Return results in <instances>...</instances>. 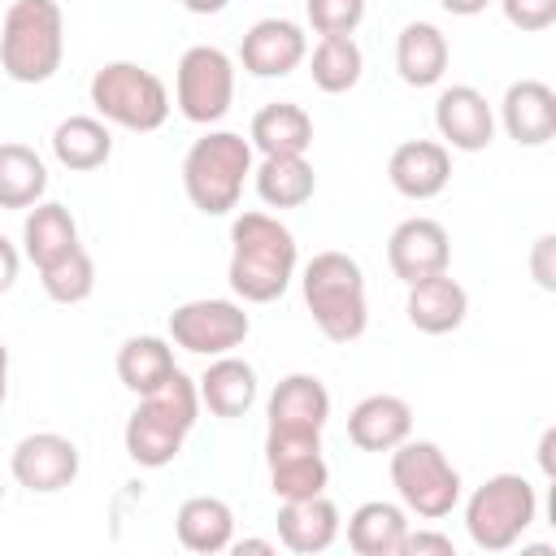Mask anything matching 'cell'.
I'll return each mask as SVG.
<instances>
[{
  "label": "cell",
  "mask_w": 556,
  "mask_h": 556,
  "mask_svg": "<svg viewBox=\"0 0 556 556\" xmlns=\"http://www.w3.org/2000/svg\"><path fill=\"white\" fill-rule=\"evenodd\" d=\"M295 235L269 213H239L230 226V291L248 304H269L295 274Z\"/></svg>",
  "instance_id": "cell-1"
},
{
  "label": "cell",
  "mask_w": 556,
  "mask_h": 556,
  "mask_svg": "<svg viewBox=\"0 0 556 556\" xmlns=\"http://www.w3.org/2000/svg\"><path fill=\"white\" fill-rule=\"evenodd\" d=\"M304 304L317 321V330L330 343H352L369 326V304H365V274L348 252H317L304 265Z\"/></svg>",
  "instance_id": "cell-2"
},
{
  "label": "cell",
  "mask_w": 556,
  "mask_h": 556,
  "mask_svg": "<svg viewBox=\"0 0 556 556\" xmlns=\"http://www.w3.org/2000/svg\"><path fill=\"white\" fill-rule=\"evenodd\" d=\"M65 56V22L56 0H13L0 26V65L13 83H48Z\"/></svg>",
  "instance_id": "cell-3"
},
{
  "label": "cell",
  "mask_w": 556,
  "mask_h": 556,
  "mask_svg": "<svg viewBox=\"0 0 556 556\" xmlns=\"http://www.w3.org/2000/svg\"><path fill=\"white\" fill-rule=\"evenodd\" d=\"M248 174H252V143L235 130H208L182 156L187 200L208 217H222L239 204Z\"/></svg>",
  "instance_id": "cell-4"
},
{
  "label": "cell",
  "mask_w": 556,
  "mask_h": 556,
  "mask_svg": "<svg viewBox=\"0 0 556 556\" xmlns=\"http://www.w3.org/2000/svg\"><path fill=\"white\" fill-rule=\"evenodd\" d=\"M91 104L104 122L122 130H161L169 117V91L165 83L135 65V61H109L91 74Z\"/></svg>",
  "instance_id": "cell-5"
},
{
  "label": "cell",
  "mask_w": 556,
  "mask_h": 556,
  "mask_svg": "<svg viewBox=\"0 0 556 556\" xmlns=\"http://www.w3.org/2000/svg\"><path fill=\"white\" fill-rule=\"evenodd\" d=\"M391 486L400 504L421 521H439L460 504V473L443 447L426 439H404L391 447Z\"/></svg>",
  "instance_id": "cell-6"
},
{
  "label": "cell",
  "mask_w": 556,
  "mask_h": 556,
  "mask_svg": "<svg viewBox=\"0 0 556 556\" xmlns=\"http://www.w3.org/2000/svg\"><path fill=\"white\" fill-rule=\"evenodd\" d=\"M539 517V495L521 473L486 478L465 504V530L482 552H508Z\"/></svg>",
  "instance_id": "cell-7"
},
{
  "label": "cell",
  "mask_w": 556,
  "mask_h": 556,
  "mask_svg": "<svg viewBox=\"0 0 556 556\" xmlns=\"http://www.w3.org/2000/svg\"><path fill=\"white\" fill-rule=\"evenodd\" d=\"M174 100H178V113L195 126L222 122L235 100V61L213 43L187 48L174 74Z\"/></svg>",
  "instance_id": "cell-8"
},
{
  "label": "cell",
  "mask_w": 556,
  "mask_h": 556,
  "mask_svg": "<svg viewBox=\"0 0 556 556\" xmlns=\"http://www.w3.org/2000/svg\"><path fill=\"white\" fill-rule=\"evenodd\" d=\"M265 465H269V491L278 500L326 495L330 469L321 456V430H269Z\"/></svg>",
  "instance_id": "cell-9"
},
{
  "label": "cell",
  "mask_w": 556,
  "mask_h": 556,
  "mask_svg": "<svg viewBox=\"0 0 556 556\" xmlns=\"http://www.w3.org/2000/svg\"><path fill=\"white\" fill-rule=\"evenodd\" d=\"M252 321L235 300H187L169 313V339L195 356H222L248 339Z\"/></svg>",
  "instance_id": "cell-10"
},
{
  "label": "cell",
  "mask_w": 556,
  "mask_h": 556,
  "mask_svg": "<svg viewBox=\"0 0 556 556\" xmlns=\"http://www.w3.org/2000/svg\"><path fill=\"white\" fill-rule=\"evenodd\" d=\"M9 465H13L17 486H26L35 495H52L78 478V447H74V439H65L56 430H39L13 447Z\"/></svg>",
  "instance_id": "cell-11"
},
{
  "label": "cell",
  "mask_w": 556,
  "mask_h": 556,
  "mask_svg": "<svg viewBox=\"0 0 556 556\" xmlns=\"http://www.w3.org/2000/svg\"><path fill=\"white\" fill-rule=\"evenodd\" d=\"M447 261H452V243H447V230L434 217H408L387 239V265L400 282L443 274Z\"/></svg>",
  "instance_id": "cell-12"
},
{
  "label": "cell",
  "mask_w": 556,
  "mask_h": 556,
  "mask_svg": "<svg viewBox=\"0 0 556 556\" xmlns=\"http://www.w3.org/2000/svg\"><path fill=\"white\" fill-rule=\"evenodd\" d=\"M434 126L439 135L456 148V152H482L495 139V113L486 104V96L469 83L443 87L434 100Z\"/></svg>",
  "instance_id": "cell-13"
},
{
  "label": "cell",
  "mask_w": 556,
  "mask_h": 556,
  "mask_svg": "<svg viewBox=\"0 0 556 556\" xmlns=\"http://www.w3.org/2000/svg\"><path fill=\"white\" fill-rule=\"evenodd\" d=\"M304 56H308V39L287 17H261L239 43V61L256 78H287Z\"/></svg>",
  "instance_id": "cell-14"
},
{
  "label": "cell",
  "mask_w": 556,
  "mask_h": 556,
  "mask_svg": "<svg viewBox=\"0 0 556 556\" xmlns=\"http://www.w3.org/2000/svg\"><path fill=\"white\" fill-rule=\"evenodd\" d=\"M387 178L408 200H434L452 178V152L439 139H408L391 152Z\"/></svg>",
  "instance_id": "cell-15"
},
{
  "label": "cell",
  "mask_w": 556,
  "mask_h": 556,
  "mask_svg": "<svg viewBox=\"0 0 556 556\" xmlns=\"http://www.w3.org/2000/svg\"><path fill=\"white\" fill-rule=\"evenodd\" d=\"M500 117H504L508 139H517L521 148H539L556 135V91L539 78H521L504 91Z\"/></svg>",
  "instance_id": "cell-16"
},
{
  "label": "cell",
  "mask_w": 556,
  "mask_h": 556,
  "mask_svg": "<svg viewBox=\"0 0 556 556\" xmlns=\"http://www.w3.org/2000/svg\"><path fill=\"white\" fill-rule=\"evenodd\" d=\"M408 321L421 330V334H447L465 321L469 313V295L465 287L443 269V274H430V278H417L408 282Z\"/></svg>",
  "instance_id": "cell-17"
},
{
  "label": "cell",
  "mask_w": 556,
  "mask_h": 556,
  "mask_svg": "<svg viewBox=\"0 0 556 556\" xmlns=\"http://www.w3.org/2000/svg\"><path fill=\"white\" fill-rule=\"evenodd\" d=\"M413 434V408L400 395H365L348 413V439L361 452H391Z\"/></svg>",
  "instance_id": "cell-18"
},
{
  "label": "cell",
  "mask_w": 556,
  "mask_h": 556,
  "mask_svg": "<svg viewBox=\"0 0 556 556\" xmlns=\"http://www.w3.org/2000/svg\"><path fill=\"white\" fill-rule=\"evenodd\" d=\"M330 421V391L313 374H287L269 395V430H321Z\"/></svg>",
  "instance_id": "cell-19"
},
{
  "label": "cell",
  "mask_w": 556,
  "mask_h": 556,
  "mask_svg": "<svg viewBox=\"0 0 556 556\" xmlns=\"http://www.w3.org/2000/svg\"><path fill=\"white\" fill-rule=\"evenodd\" d=\"M278 539H282V547H291L300 556L326 552L339 539V508L326 495L282 500V508H278Z\"/></svg>",
  "instance_id": "cell-20"
},
{
  "label": "cell",
  "mask_w": 556,
  "mask_h": 556,
  "mask_svg": "<svg viewBox=\"0 0 556 556\" xmlns=\"http://www.w3.org/2000/svg\"><path fill=\"white\" fill-rule=\"evenodd\" d=\"M182 439L187 430L178 421H169L161 408H152L148 400H139V408L126 417V430H122V443H126V456L143 469H161L169 465L178 452H182Z\"/></svg>",
  "instance_id": "cell-21"
},
{
  "label": "cell",
  "mask_w": 556,
  "mask_h": 556,
  "mask_svg": "<svg viewBox=\"0 0 556 556\" xmlns=\"http://www.w3.org/2000/svg\"><path fill=\"white\" fill-rule=\"evenodd\" d=\"M174 530H178V543L187 552L213 556V552H226L235 543V513L217 495H191V500L178 504Z\"/></svg>",
  "instance_id": "cell-22"
},
{
  "label": "cell",
  "mask_w": 556,
  "mask_h": 556,
  "mask_svg": "<svg viewBox=\"0 0 556 556\" xmlns=\"http://www.w3.org/2000/svg\"><path fill=\"white\" fill-rule=\"evenodd\" d=\"M195 387H200V404L213 417H243L256 404V369L226 352L200 374Z\"/></svg>",
  "instance_id": "cell-23"
},
{
  "label": "cell",
  "mask_w": 556,
  "mask_h": 556,
  "mask_svg": "<svg viewBox=\"0 0 556 556\" xmlns=\"http://www.w3.org/2000/svg\"><path fill=\"white\" fill-rule=\"evenodd\" d=\"M261 156H304L313 143V117L291 104V100H274L252 117V139H248Z\"/></svg>",
  "instance_id": "cell-24"
},
{
  "label": "cell",
  "mask_w": 556,
  "mask_h": 556,
  "mask_svg": "<svg viewBox=\"0 0 556 556\" xmlns=\"http://www.w3.org/2000/svg\"><path fill=\"white\" fill-rule=\"evenodd\" d=\"M408 534V513L387 500H365L348 517V547L356 556H400Z\"/></svg>",
  "instance_id": "cell-25"
},
{
  "label": "cell",
  "mask_w": 556,
  "mask_h": 556,
  "mask_svg": "<svg viewBox=\"0 0 556 556\" xmlns=\"http://www.w3.org/2000/svg\"><path fill=\"white\" fill-rule=\"evenodd\" d=\"M395 70L408 87H434L447 70V39L434 22H408L395 39Z\"/></svg>",
  "instance_id": "cell-26"
},
{
  "label": "cell",
  "mask_w": 556,
  "mask_h": 556,
  "mask_svg": "<svg viewBox=\"0 0 556 556\" xmlns=\"http://www.w3.org/2000/svg\"><path fill=\"white\" fill-rule=\"evenodd\" d=\"M70 248H78V226H74L70 208L65 204H52V200L30 204L26 226H22V252H26V261H35V269H43L56 256H65Z\"/></svg>",
  "instance_id": "cell-27"
},
{
  "label": "cell",
  "mask_w": 556,
  "mask_h": 556,
  "mask_svg": "<svg viewBox=\"0 0 556 556\" xmlns=\"http://www.w3.org/2000/svg\"><path fill=\"white\" fill-rule=\"evenodd\" d=\"M109 152H113V135H109V126L100 117L74 113L65 122H56V130H52V156L65 169H78V174L100 169L109 161Z\"/></svg>",
  "instance_id": "cell-28"
},
{
  "label": "cell",
  "mask_w": 556,
  "mask_h": 556,
  "mask_svg": "<svg viewBox=\"0 0 556 556\" xmlns=\"http://www.w3.org/2000/svg\"><path fill=\"white\" fill-rule=\"evenodd\" d=\"M252 178H256V195L269 208H300L317 191V174L304 156H261Z\"/></svg>",
  "instance_id": "cell-29"
},
{
  "label": "cell",
  "mask_w": 556,
  "mask_h": 556,
  "mask_svg": "<svg viewBox=\"0 0 556 556\" xmlns=\"http://www.w3.org/2000/svg\"><path fill=\"white\" fill-rule=\"evenodd\" d=\"M174 369H178V365H174V348H169L165 339H156V334H135V339H126V343L117 348V378H122L135 395L156 391Z\"/></svg>",
  "instance_id": "cell-30"
},
{
  "label": "cell",
  "mask_w": 556,
  "mask_h": 556,
  "mask_svg": "<svg viewBox=\"0 0 556 556\" xmlns=\"http://www.w3.org/2000/svg\"><path fill=\"white\" fill-rule=\"evenodd\" d=\"M48 191V169L35 148L0 143V208H30Z\"/></svg>",
  "instance_id": "cell-31"
},
{
  "label": "cell",
  "mask_w": 556,
  "mask_h": 556,
  "mask_svg": "<svg viewBox=\"0 0 556 556\" xmlns=\"http://www.w3.org/2000/svg\"><path fill=\"white\" fill-rule=\"evenodd\" d=\"M361 70H365V56L352 35H321V43L313 48V61H308V74H313L317 91H326V96L352 91L361 83Z\"/></svg>",
  "instance_id": "cell-32"
},
{
  "label": "cell",
  "mask_w": 556,
  "mask_h": 556,
  "mask_svg": "<svg viewBox=\"0 0 556 556\" xmlns=\"http://www.w3.org/2000/svg\"><path fill=\"white\" fill-rule=\"evenodd\" d=\"M39 282L43 291L56 300V304H83L91 291H96V265L87 256V248H70L65 256H56L52 265L39 269Z\"/></svg>",
  "instance_id": "cell-33"
},
{
  "label": "cell",
  "mask_w": 556,
  "mask_h": 556,
  "mask_svg": "<svg viewBox=\"0 0 556 556\" xmlns=\"http://www.w3.org/2000/svg\"><path fill=\"white\" fill-rule=\"evenodd\" d=\"M304 13L317 35H352L365 17V0H304Z\"/></svg>",
  "instance_id": "cell-34"
},
{
  "label": "cell",
  "mask_w": 556,
  "mask_h": 556,
  "mask_svg": "<svg viewBox=\"0 0 556 556\" xmlns=\"http://www.w3.org/2000/svg\"><path fill=\"white\" fill-rule=\"evenodd\" d=\"M500 9L517 30H530V35L556 22V0H500Z\"/></svg>",
  "instance_id": "cell-35"
},
{
  "label": "cell",
  "mask_w": 556,
  "mask_h": 556,
  "mask_svg": "<svg viewBox=\"0 0 556 556\" xmlns=\"http://www.w3.org/2000/svg\"><path fill=\"white\" fill-rule=\"evenodd\" d=\"M426 552L452 556V539H447V534H439V530H408V534H404L400 556H426Z\"/></svg>",
  "instance_id": "cell-36"
},
{
  "label": "cell",
  "mask_w": 556,
  "mask_h": 556,
  "mask_svg": "<svg viewBox=\"0 0 556 556\" xmlns=\"http://www.w3.org/2000/svg\"><path fill=\"white\" fill-rule=\"evenodd\" d=\"M552 252H556V239H552V235H539V239H534V256H530V265H534V282H539L543 291H556Z\"/></svg>",
  "instance_id": "cell-37"
},
{
  "label": "cell",
  "mask_w": 556,
  "mask_h": 556,
  "mask_svg": "<svg viewBox=\"0 0 556 556\" xmlns=\"http://www.w3.org/2000/svg\"><path fill=\"white\" fill-rule=\"evenodd\" d=\"M17 269H22V256H17V248H13V243L0 235V295H4V291L17 282Z\"/></svg>",
  "instance_id": "cell-38"
},
{
  "label": "cell",
  "mask_w": 556,
  "mask_h": 556,
  "mask_svg": "<svg viewBox=\"0 0 556 556\" xmlns=\"http://www.w3.org/2000/svg\"><path fill=\"white\" fill-rule=\"evenodd\" d=\"M447 13H456V17H473V13H482L491 0H439Z\"/></svg>",
  "instance_id": "cell-39"
},
{
  "label": "cell",
  "mask_w": 556,
  "mask_h": 556,
  "mask_svg": "<svg viewBox=\"0 0 556 556\" xmlns=\"http://www.w3.org/2000/svg\"><path fill=\"white\" fill-rule=\"evenodd\" d=\"M230 0H182V9L187 13H200V17H208V13H222Z\"/></svg>",
  "instance_id": "cell-40"
},
{
  "label": "cell",
  "mask_w": 556,
  "mask_h": 556,
  "mask_svg": "<svg viewBox=\"0 0 556 556\" xmlns=\"http://www.w3.org/2000/svg\"><path fill=\"white\" fill-rule=\"evenodd\" d=\"M230 552H274V543L269 539H239V543H230Z\"/></svg>",
  "instance_id": "cell-41"
},
{
  "label": "cell",
  "mask_w": 556,
  "mask_h": 556,
  "mask_svg": "<svg viewBox=\"0 0 556 556\" xmlns=\"http://www.w3.org/2000/svg\"><path fill=\"white\" fill-rule=\"evenodd\" d=\"M4 395H9V348L0 343V404H4Z\"/></svg>",
  "instance_id": "cell-42"
},
{
  "label": "cell",
  "mask_w": 556,
  "mask_h": 556,
  "mask_svg": "<svg viewBox=\"0 0 556 556\" xmlns=\"http://www.w3.org/2000/svg\"><path fill=\"white\" fill-rule=\"evenodd\" d=\"M552 439H556V430H547L543 443H539V460H543V469H552Z\"/></svg>",
  "instance_id": "cell-43"
}]
</instances>
